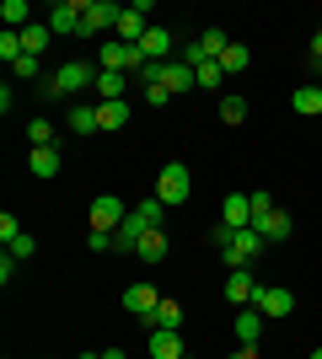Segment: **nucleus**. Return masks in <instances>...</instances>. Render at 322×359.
Returning <instances> with one entry per match:
<instances>
[{"label": "nucleus", "mask_w": 322, "mask_h": 359, "mask_svg": "<svg viewBox=\"0 0 322 359\" xmlns=\"http://www.w3.org/2000/svg\"><path fill=\"white\" fill-rule=\"evenodd\" d=\"M22 54H27V48H22V32H11V27H6V32H0V60H22Z\"/></svg>", "instance_id": "cd10ccee"}, {"label": "nucleus", "mask_w": 322, "mask_h": 359, "mask_svg": "<svg viewBox=\"0 0 322 359\" xmlns=\"http://www.w3.org/2000/svg\"><path fill=\"white\" fill-rule=\"evenodd\" d=\"M263 247H269V241H263L258 231H231V236H220V257H226V269H231V273L247 269V263H253Z\"/></svg>", "instance_id": "f03ea898"}, {"label": "nucleus", "mask_w": 322, "mask_h": 359, "mask_svg": "<svg viewBox=\"0 0 322 359\" xmlns=\"http://www.w3.org/2000/svg\"><path fill=\"white\" fill-rule=\"evenodd\" d=\"M311 65H322V27L311 32Z\"/></svg>", "instance_id": "58836bf2"}, {"label": "nucleus", "mask_w": 322, "mask_h": 359, "mask_svg": "<svg viewBox=\"0 0 322 359\" xmlns=\"http://www.w3.org/2000/svg\"><path fill=\"white\" fill-rule=\"evenodd\" d=\"M183 359H194V354H183Z\"/></svg>", "instance_id": "a18cd8bd"}, {"label": "nucleus", "mask_w": 322, "mask_h": 359, "mask_svg": "<svg viewBox=\"0 0 322 359\" xmlns=\"http://www.w3.org/2000/svg\"><path fill=\"white\" fill-rule=\"evenodd\" d=\"M290 107L301 113V118H317V113H322V91H317V86H295Z\"/></svg>", "instance_id": "4be33fe9"}, {"label": "nucleus", "mask_w": 322, "mask_h": 359, "mask_svg": "<svg viewBox=\"0 0 322 359\" xmlns=\"http://www.w3.org/2000/svg\"><path fill=\"white\" fill-rule=\"evenodd\" d=\"M311 70H317V75H322V65H311Z\"/></svg>", "instance_id": "c03bdc74"}, {"label": "nucleus", "mask_w": 322, "mask_h": 359, "mask_svg": "<svg viewBox=\"0 0 322 359\" xmlns=\"http://www.w3.org/2000/svg\"><path fill=\"white\" fill-rule=\"evenodd\" d=\"M0 16H6V27H11V32L32 27V6H27V0H6V6H0Z\"/></svg>", "instance_id": "b1692460"}, {"label": "nucleus", "mask_w": 322, "mask_h": 359, "mask_svg": "<svg viewBox=\"0 0 322 359\" xmlns=\"http://www.w3.org/2000/svg\"><path fill=\"white\" fill-rule=\"evenodd\" d=\"M27 140H32V145H48V140H54V123H48V118H32L27 123Z\"/></svg>", "instance_id": "2f4dec72"}, {"label": "nucleus", "mask_w": 322, "mask_h": 359, "mask_svg": "<svg viewBox=\"0 0 322 359\" xmlns=\"http://www.w3.org/2000/svg\"><path fill=\"white\" fill-rule=\"evenodd\" d=\"M65 123H70L76 135H97V129H102V123H97V107H92V102H76V107H70V118H65Z\"/></svg>", "instance_id": "412c9836"}, {"label": "nucleus", "mask_w": 322, "mask_h": 359, "mask_svg": "<svg viewBox=\"0 0 322 359\" xmlns=\"http://www.w3.org/2000/svg\"><path fill=\"white\" fill-rule=\"evenodd\" d=\"M123 220H129V204H123V198H113V194L92 198V231H113V236H119Z\"/></svg>", "instance_id": "0eeeda50"}, {"label": "nucleus", "mask_w": 322, "mask_h": 359, "mask_svg": "<svg viewBox=\"0 0 322 359\" xmlns=\"http://www.w3.org/2000/svg\"><path fill=\"white\" fill-rule=\"evenodd\" d=\"M253 231H258L263 241H285V236H290V215H285V210H274V215H263V220L253 225Z\"/></svg>", "instance_id": "f3484780"}, {"label": "nucleus", "mask_w": 322, "mask_h": 359, "mask_svg": "<svg viewBox=\"0 0 322 359\" xmlns=\"http://www.w3.org/2000/svg\"><path fill=\"white\" fill-rule=\"evenodd\" d=\"M140 54H145L151 65H167V60H172V32H167V27H156V22H151V32L140 38Z\"/></svg>", "instance_id": "9b49d317"}, {"label": "nucleus", "mask_w": 322, "mask_h": 359, "mask_svg": "<svg viewBox=\"0 0 322 359\" xmlns=\"http://www.w3.org/2000/svg\"><path fill=\"white\" fill-rule=\"evenodd\" d=\"M311 359H322V348H311Z\"/></svg>", "instance_id": "37998d69"}, {"label": "nucleus", "mask_w": 322, "mask_h": 359, "mask_svg": "<svg viewBox=\"0 0 322 359\" xmlns=\"http://www.w3.org/2000/svg\"><path fill=\"white\" fill-rule=\"evenodd\" d=\"M135 257L140 263H161V257H167V231H145V236L135 241Z\"/></svg>", "instance_id": "dca6fc26"}, {"label": "nucleus", "mask_w": 322, "mask_h": 359, "mask_svg": "<svg viewBox=\"0 0 322 359\" xmlns=\"http://www.w3.org/2000/svg\"><path fill=\"white\" fill-rule=\"evenodd\" d=\"M220 75H226V70H220V65H215V60H204L199 70H194V81H199L204 91H215V86H220Z\"/></svg>", "instance_id": "c85d7f7f"}, {"label": "nucleus", "mask_w": 322, "mask_h": 359, "mask_svg": "<svg viewBox=\"0 0 322 359\" xmlns=\"http://www.w3.org/2000/svg\"><path fill=\"white\" fill-rule=\"evenodd\" d=\"M145 102H151V107H167V102H172V91L156 81V86H145Z\"/></svg>", "instance_id": "f704fd0d"}, {"label": "nucleus", "mask_w": 322, "mask_h": 359, "mask_svg": "<svg viewBox=\"0 0 322 359\" xmlns=\"http://www.w3.org/2000/svg\"><path fill=\"white\" fill-rule=\"evenodd\" d=\"M76 359H102V354H76Z\"/></svg>", "instance_id": "79ce46f5"}, {"label": "nucleus", "mask_w": 322, "mask_h": 359, "mask_svg": "<svg viewBox=\"0 0 322 359\" xmlns=\"http://www.w3.org/2000/svg\"><path fill=\"white\" fill-rule=\"evenodd\" d=\"M253 311H263V316H290L295 311V295H290V290H279V285H258Z\"/></svg>", "instance_id": "1a4fd4ad"}, {"label": "nucleus", "mask_w": 322, "mask_h": 359, "mask_svg": "<svg viewBox=\"0 0 322 359\" xmlns=\"http://www.w3.org/2000/svg\"><path fill=\"white\" fill-rule=\"evenodd\" d=\"M140 81H145V86H156V81H161V86H167L172 97H188V91L199 86V81H194V70H188L183 60H167V65H145V70H140Z\"/></svg>", "instance_id": "f257e3e1"}, {"label": "nucleus", "mask_w": 322, "mask_h": 359, "mask_svg": "<svg viewBox=\"0 0 322 359\" xmlns=\"http://www.w3.org/2000/svg\"><path fill=\"white\" fill-rule=\"evenodd\" d=\"M48 38H54V32H48V22H32V27H22V48H27L32 60H43Z\"/></svg>", "instance_id": "aec40b11"}, {"label": "nucleus", "mask_w": 322, "mask_h": 359, "mask_svg": "<svg viewBox=\"0 0 322 359\" xmlns=\"http://www.w3.org/2000/svg\"><path fill=\"white\" fill-rule=\"evenodd\" d=\"M156 306H161V295H156L151 285H129V290H123V311H129V316H140V322H151V311H156Z\"/></svg>", "instance_id": "9d476101"}, {"label": "nucleus", "mask_w": 322, "mask_h": 359, "mask_svg": "<svg viewBox=\"0 0 322 359\" xmlns=\"http://www.w3.org/2000/svg\"><path fill=\"white\" fill-rule=\"evenodd\" d=\"M38 97H48V102H60L65 91H60V81H54V75H43V81H38Z\"/></svg>", "instance_id": "e433bc0d"}, {"label": "nucleus", "mask_w": 322, "mask_h": 359, "mask_svg": "<svg viewBox=\"0 0 322 359\" xmlns=\"http://www.w3.org/2000/svg\"><path fill=\"white\" fill-rule=\"evenodd\" d=\"M145 54H140L135 43H119V38H107V43H97V70H145Z\"/></svg>", "instance_id": "20e7f679"}, {"label": "nucleus", "mask_w": 322, "mask_h": 359, "mask_svg": "<svg viewBox=\"0 0 322 359\" xmlns=\"http://www.w3.org/2000/svg\"><path fill=\"white\" fill-rule=\"evenodd\" d=\"M27 166H32V177H60V150L54 145H32V156H27Z\"/></svg>", "instance_id": "4468645a"}, {"label": "nucleus", "mask_w": 322, "mask_h": 359, "mask_svg": "<svg viewBox=\"0 0 322 359\" xmlns=\"http://www.w3.org/2000/svg\"><path fill=\"white\" fill-rule=\"evenodd\" d=\"M135 215H140V225H145V231H161V215H167V204H161V198H140L135 204Z\"/></svg>", "instance_id": "393cba45"}, {"label": "nucleus", "mask_w": 322, "mask_h": 359, "mask_svg": "<svg viewBox=\"0 0 322 359\" xmlns=\"http://www.w3.org/2000/svg\"><path fill=\"white\" fill-rule=\"evenodd\" d=\"M119 16L123 6H113V0H86V11H81V38H97V32H119Z\"/></svg>", "instance_id": "39448f33"}, {"label": "nucleus", "mask_w": 322, "mask_h": 359, "mask_svg": "<svg viewBox=\"0 0 322 359\" xmlns=\"http://www.w3.org/2000/svg\"><path fill=\"white\" fill-rule=\"evenodd\" d=\"M151 359H183V332H151Z\"/></svg>", "instance_id": "6ab92c4d"}, {"label": "nucleus", "mask_w": 322, "mask_h": 359, "mask_svg": "<svg viewBox=\"0 0 322 359\" xmlns=\"http://www.w3.org/2000/svg\"><path fill=\"white\" fill-rule=\"evenodd\" d=\"M151 332H183V306H177V300H161L151 311Z\"/></svg>", "instance_id": "2eb2a0df"}, {"label": "nucleus", "mask_w": 322, "mask_h": 359, "mask_svg": "<svg viewBox=\"0 0 322 359\" xmlns=\"http://www.w3.org/2000/svg\"><path fill=\"white\" fill-rule=\"evenodd\" d=\"M242 118H247V97H231V91H226V97H220V123H226V129H236Z\"/></svg>", "instance_id": "bb28decb"}, {"label": "nucleus", "mask_w": 322, "mask_h": 359, "mask_svg": "<svg viewBox=\"0 0 322 359\" xmlns=\"http://www.w3.org/2000/svg\"><path fill=\"white\" fill-rule=\"evenodd\" d=\"M199 43H204V54H210V60H220V54H226V32H220V27H210V32H204V38H199Z\"/></svg>", "instance_id": "c756f323"}, {"label": "nucleus", "mask_w": 322, "mask_h": 359, "mask_svg": "<svg viewBox=\"0 0 322 359\" xmlns=\"http://www.w3.org/2000/svg\"><path fill=\"white\" fill-rule=\"evenodd\" d=\"M123 91H129V81L119 70H97V97L102 102H123Z\"/></svg>", "instance_id": "a211bd4d"}, {"label": "nucleus", "mask_w": 322, "mask_h": 359, "mask_svg": "<svg viewBox=\"0 0 322 359\" xmlns=\"http://www.w3.org/2000/svg\"><path fill=\"white\" fill-rule=\"evenodd\" d=\"M215 65H220L226 75H242L247 65H253V48H247V43H231V48H226V54H220Z\"/></svg>", "instance_id": "5701e85b"}, {"label": "nucleus", "mask_w": 322, "mask_h": 359, "mask_svg": "<svg viewBox=\"0 0 322 359\" xmlns=\"http://www.w3.org/2000/svg\"><path fill=\"white\" fill-rule=\"evenodd\" d=\"M54 81H60L65 97H76V91L97 86V65H92V60H65L60 70H54Z\"/></svg>", "instance_id": "423d86ee"}, {"label": "nucleus", "mask_w": 322, "mask_h": 359, "mask_svg": "<svg viewBox=\"0 0 322 359\" xmlns=\"http://www.w3.org/2000/svg\"><path fill=\"white\" fill-rule=\"evenodd\" d=\"M11 70H16V75H22V81H32V75H38V60H32V54H22V60H16V65H11ZM38 81H43V75H38Z\"/></svg>", "instance_id": "c9c22d12"}, {"label": "nucleus", "mask_w": 322, "mask_h": 359, "mask_svg": "<svg viewBox=\"0 0 322 359\" xmlns=\"http://www.w3.org/2000/svg\"><path fill=\"white\" fill-rule=\"evenodd\" d=\"M247 198H253V225H258L263 215H274V204H269V194H263V188H258V194H247Z\"/></svg>", "instance_id": "72a5a7b5"}, {"label": "nucleus", "mask_w": 322, "mask_h": 359, "mask_svg": "<svg viewBox=\"0 0 322 359\" xmlns=\"http://www.w3.org/2000/svg\"><path fill=\"white\" fill-rule=\"evenodd\" d=\"M86 247H92V252H107V247H119V236H113V231H92Z\"/></svg>", "instance_id": "473e14b6"}, {"label": "nucleus", "mask_w": 322, "mask_h": 359, "mask_svg": "<svg viewBox=\"0 0 322 359\" xmlns=\"http://www.w3.org/2000/svg\"><path fill=\"white\" fill-rule=\"evenodd\" d=\"M11 236H22V225H16V215L6 210V215H0V241H11Z\"/></svg>", "instance_id": "4c0bfd02"}, {"label": "nucleus", "mask_w": 322, "mask_h": 359, "mask_svg": "<svg viewBox=\"0 0 322 359\" xmlns=\"http://www.w3.org/2000/svg\"><path fill=\"white\" fill-rule=\"evenodd\" d=\"M253 295H258V279H253L247 269L226 273V300H231V306H253Z\"/></svg>", "instance_id": "ddd939ff"}, {"label": "nucleus", "mask_w": 322, "mask_h": 359, "mask_svg": "<svg viewBox=\"0 0 322 359\" xmlns=\"http://www.w3.org/2000/svg\"><path fill=\"white\" fill-rule=\"evenodd\" d=\"M231 332H236V344L258 348V338H263V311H253V306H242V311H236V322H231Z\"/></svg>", "instance_id": "f8f14e48"}, {"label": "nucleus", "mask_w": 322, "mask_h": 359, "mask_svg": "<svg viewBox=\"0 0 322 359\" xmlns=\"http://www.w3.org/2000/svg\"><path fill=\"white\" fill-rule=\"evenodd\" d=\"M97 123L102 129H123L129 123V102H97Z\"/></svg>", "instance_id": "a878e982"}, {"label": "nucleus", "mask_w": 322, "mask_h": 359, "mask_svg": "<svg viewBox=\"0 0 322 359\" xmlns=\"http://www.w3.org/2000/svg\"><path fill=\"white\" fill-rule=\"evenodd\" d=\"M102 359H129V354H123V348H102Z\"/></svg>", "instance_id": "a19ab883"}, {"label": "nucleus", "mask_w": 322, "mask_h": 359, "mask_svg": "<svg viewBox=\"0 0 322 359\" xmlns=\"http://www.w3.org/2000/svg\"><path fill=\"white\" fill-rule=\"evenodd\" d=\"M188 194H194V177H188L183 161H167L156 172V198L161 204H188Z\"/></svg>", "instance_id": "7ed1b4c3"}, {"label": "nucleus", "mask_w": 322, "mask_h": 359, "mask_svg": "<svg viewBox=\"0 0 322 359\" xmlns=\"http://www.w3.org/2000/svg\"><path fill=\"white\" fill-rule=\"evenodd\" d=\"M231 359H258V348H247V344H242V348H236Z\"/></svg>", "instance_id": "ea45409f"}, {"label": "nucleus", "mask_w": 322, "mask_h": 359, "mask_svg": "<svg viewBox=\"0 0 322 359\" xmlns=\"http://www.w3.org/2000/svg\"><path fill=\"white\" fill-rule=\"evenodd\" d=\"M6 252H11L16 263H22V257H32V252H38V241H32L27 231H22V236H11V241H6Z\"/></svg>", "instance_id": "7c9ffc66"}, {"label": "nucleus", "mask_w": 322, "mask_h": 359, "mask_svg": "<svg viewBox=\"0 0 322 359\" xmlns=\"http://www.w3.org/2000/svg\"><path fill=\"white\" fill-rule=\"evenodd\" d=\"M81 11H86V0H60V6L48 11V32H54V38H70V32H76L81 38Z\"/></svg>", "instance_id": "6e6552de"}]
</instances>
